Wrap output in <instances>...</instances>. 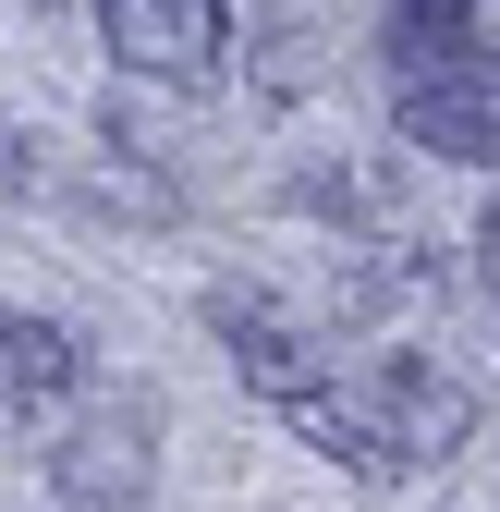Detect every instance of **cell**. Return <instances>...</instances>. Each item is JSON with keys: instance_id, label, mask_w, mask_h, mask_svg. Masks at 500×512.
Wrapping results in <instances>:
<instances>
[{"instance_id": "7", "label": "cell", "mask_w": 500, "mask_h": 512, "mask_svg": "<svg viewBox=\"0 0 500 512\" xmlns=\"http://www.w3.org/2000/svg\"><path fill=\"white\" fill-rule=\"evenodd\" d=\"M74 378H86V342L61 330V317H0V403H13V415L61 403Z\"/></svg>"}, {"instance_id": "10", "label": "cell", "mask_w": 500, "mask_h": 512, "mask_svg": "<svg viewBox=\"0 0 500 512\" xmlns=\"http://www.w3.org/2000/svg\"><path fill=\"white\" fill-rule=\"evenodd\" d=\"M305 74H318V37H305L293 13H269V25H257V86H269V98H293Z\"/></svg>"}, {"instance_id": "2", "label": "cell", "mask_w": 500, "mask_h": 512, "mask_svg": "<svg viewBox=\"0 0 500 512\" xmlns=\"http://www.w3.org/2000/svg\"><path fill=\"white\" fill-rule=\"evenodd\" d=\"M391 122H403V147H427V159H464V171L500 159V49L452 61V74H403Z\"/></svg>"}, {"instance_id": "8", "label": "cell", "mask_w": 500, "mask_h": 512, "mask_svg": "<svg viewBox=\"0 0 500 512\" xmlns=\"http://www.w3.org/2000/svg\"><path fill=\"white\" fill-rule=\"evenodd\" d=\"M476 49V0H391V74H452Z\"/></svg>"}, {"instance_id": "5", "label": "cell", "mask_w": 500, "mask_h": 512, "mask_svg": "<svg viewBox=\"0 0 500 512\" xmlns=\"http://www.w3.org/2000/svg\"><path fill=\"white\" fill-rule=\"evenodd\" d=\"M379 415H391V439H403L415 464H452L464 439H476V403H464V378L415 366V354H391V366H379Z\"/></svg>"}, {"instance_id": "6", "label": "cell", "mask_w": 500, "mask_h": 512, "mask_svg": "<svg viewBox=\"0 0 500 512\" xmlns=\"http://www.w3.org/2000/svg\"><path fill=\"white\" fill-rule=\"evenodd\" d=\"M281 415H293L305 439H318V452H330L342 476H366V488H391V476L415 464V452H403V439H391V415H379V403H342V391H293Z\"/></svg>"}, {"instance_id": "3", "label": "cell", "mask_w": 500, "mask_h": 512, "mask_svg": "<svg viewBox=\"0 0 500 512\" xmlns=\"http://www.w3.org/2000/svg\"><path fill=\"white\" fill-rule=\"evenodd\" d=\"M147 452H159V415H147V403H98V415L49 452V500H61V512H135V500H147Z\"/></svg>"}, {"instance_id": "9", "label": "cell", "mask_w": 500, "mask_h": 512, "mask_svg": "<svg viewBox=\"0 0 500 512\" xmlns=\"http://www.w3.org/2000/svg\"><path fill=\"white\" fill-rule=\"evenodd\" d=\"M391 196H403V171H354V159L293 171V208L305 220H391Z\"/></svg>"}, {"instance_id": "13", "label": "cell", "mask_w": 500, "mask_h": 512, "mask_svg": "<svg viewBox=\"0 0 500 512\" xmlns=\"http://www.w3.org/2000/svg\"><path fill=\"white\" fill-rule=\"evenodd\" d=\"M37 13H49V0H37Z\"/></svg>"}, {"instance_id": "11", "label": "cell", "mask_w": 500, "mask_h": 512, "mask_svg": "<svg viewBox=\"0 0 500 512\" xmlns=\"http://www.w3.org/2000/svg\"><path fill=\"white\" fill-rule=\"evenodd\" d=\"M0 196H37V135L0 110Z\"/></svg>"}, {"instance_id": "12", "label": "cell", "mask_w": 500, "mask_h": 512, "mask_svg": "<svg viewBox=\"0 0 500 512\" xmlns=\"http://www.w3.org/2000/svg\"><path fill=\"white\" fill-rule=\"evenodd\" d=\"M476 281H488V293H500V208H488V220H476Z\"/></svg>"}, {"instance_id": "4", "label": "cell", "mask_w": 500, "mask_h": 512, "mask_svg": "<svg viewBox=\"0 0 500 512\" xmlns=\"http://www.w3.org/2000/svg\"><path fill=\"white\" fill-rule=\"evenodd\" d=\"M208 330L232 342V366L257 378L269 403H293V391H318V342L293 330V317L269 305V293H208Z\"/></svg>"}, {"instance_id": "1", "label": "cell", "mask_w": 500, "mask_h": 512, "mask_svg": "<svg viewBox=\"0 0 500 512\" xmlns=\"http://www.w3.org/2000/svg\"><path fill=\"white\" fill-rule=\"evenodd\" d=\"M98 25H110V61L147 74V86H208L232 61V13L220 0H98Z\"/></svg>"}]
</instances>
